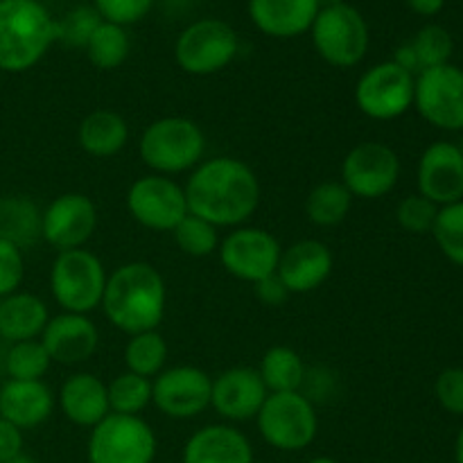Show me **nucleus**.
I'll list each match as a JSON object with an SVG mask.
<instances>
[{
	"mask_svg": "<svg viewBox=\"0 0 463 463\" xmlns=\"http://www.w3.org/2000/svg\"><path fill=\"white\" fill-rule=\"evenodd\" d=\"M184 190L190 215L229 231L249 224L262 199L256 172L233 156L203 158L190 172Z\"/></svg>",
	"mask_w": 463,
	"mask_h": 463,
	"instance_id": "f257e3e1",
	"label": "nucleus"
},
{
	"mask_svg": "<svg viewBox=\"0 0 463 463\" xmlns=\"http://www.w3.org/2000/svg\"><path fill=\"white\" fill-rule=\"evenodd\" d=\"M99 307L109 324L127 337L158 330L167 310L165 279L149 262H125L109 274Z\"/></svg>",
	"mask_w": 463,
	"mask_h": 463,
	"instance_id": "f03ea898",
	"label": "nucleus"
},
{
	"mask_svg": "<svg viewBox=\"0 0 463 463\" xmlns=\"http://www.w3.org/2000/svg\"><path fill=\"white\" fill-rule=\"evenodd\" d=\"M57 43V18L39 0H0V71L27 72Z\"/></svg>",
	"mask_w": 463,
	"mask_h": 463,
	"instance_id": "7ed1b4c3",
	"label": "nucleus"
},
{
	"mask_svg": "<svg viewBox=\"0 0 463 463\" xmlns=\"http://www.w3.org/2000/svg\"><path fill=\"white\" fill-rule=\"evenodd\" d=\"M138 154L149 172L175 179L206 158V134L193 118L163 116L145 127Z\"/></svg>",
	"mask_w": 463,
	"mask_h": 463,
	"instance_id": "20e7f679",
	"label": "nucleus"
},
{
	"mask_svg": "<svg viewBox=\"0 0 463 463\" xmlns=\"http://www.w3.org/2000/svg\"><path fill=\"white\" fill-rule=\"evenodd\" d=\"M107 279L104 262L86 247L59 251L50 267V292L61 312L90 315L102 306Z\"/></svg>",
	"mask_w": 463,
	"mask_h": 463,
	"instance_id": "39448f33",
	"label": "nucleus"
},
{
	"mask_svg": "<svg viewBox=\"0 0 463 463\" xmlns=\"http://www.w3.org/2000/svg\"><path fill=\"white\" fill-rule=\"evenodd\" d=\"M256 428L267 446L280 452H298L315 443L319 414L303 392L269 393L256 416Z\"/></svg>",
	"mask_w": 463,
	"mask_h": 463,
	"instance_id": "423d86ee",
	"label": "nucleus"
},
{
	"mask_svg": "<svg viewBox=\"0 0 463 463\" xmlns=\"http://www.w3.org/2000/svg\"><path fill=\"white\" fill-rule=\"evenodd\" d=\"M317 54L333 68H355L369 52V23L351 3L321 7L310 27Z\"/></svg>",
	"mask_w": 463,
	"mask_h": 463,
	"instance_id": "0eeeda50",
	"label": "nucleus"
},
{
	"mask_svg": "<svg viewBox=\"0 0 463 463\" xmlns=\"http://www.w3.org/2000/svg\"><path fill=\"white\" fill-rule=\"evenodd\" d=\"M240 52V36L222 18H199L175 41V61L193 77H211L229 68Z\"/></svg>",
	"mask_w": 463,
	"mask_h": 463,
	"instance_id": "6e6552de",
	"label": "nucleus"
},
{
	"mask_svg": "<svg viewBox=\"0 0 463 463\" xmlns=\"http://www.w3.org/2000/svg\"><path fill=\"white\" fill-rule=\"evenodd\" d=\"M158 439L143 416L109 414L89 437V463H154Z\"/></svg>",
	"mask_w": 463,
	"mask_h": 463,
	"instance_id": "1a4fd4ad",
	"label": "nucleus"
},
{
	"mask_svg": "<svg viewBox=\"0 0 463 463\" xmlns=\"http://www.w3.org/2000/svg\"><path fill=\"white\" fill-rule=\"evenodd\" d=\"M283 244L274 233L260 226L244 224L231 229L220 240L217 258L224 271L242 283L256 285L276 274Z\"/></svg>",
	"mask_w": 463,
	"mask_h": 463,
	"instance_id": "9d476101",
	"label": "nucleus"
},
{
	"mask_svg": "<svg viewBox=\"0 0 463 463\" xmlns=\"http://www.w3.org/2000/svg\"><path fill=\"white\" fill-rule=\"evenodd\" d=\"M416 77L398 63L380 61L366 68L355 84V107L371 120L389 122L414 107Z\"/></svg>",
	"mask_w": 463,
	"mask_h": 463,
	"instance_id": "9b49d317",
	"label": "nucleus"
},
{
	"mask_svg": "<svg viewBox=\"0 0 463 463\" xmlns=\"http://www.w3.org/2000/svg\"><path fill=\"white\" fill-rule=\"evenodd\" d=\"M401 156L380 140H364L348 149L342 161V184L353 199L375 202L392 193L401 179Z\"/></svg>",
	"mask_w": 463,
	"mask_h": 463,
	"instance_id": "f8f14e48",
	"label": "nucleus"
},
{
	"mask_svg": "<svg viewBox=\"0 0 463 463\" xmlns=\"http://www.w3.org/2000/svg\"><path fill=\"white\" fill-rule=\"evenodd\" d=\"M127 211L131 220L143 229L172 233L188 215V199L184 185L172 176L149 175L138 176L127 190Z\"/></svg>",
	"mask_w": 463,
	"mask_h": 463,
	"instance_id": "ddd939ff",
	"label": "nucleus"
},
{
	"mask_svg": "<svg viewBox=\"0 0 463 463\" xmlns=\"http://www.w3.org/2000/svg\"><path fill=\"white\" fill-rule=\"evenodd\" d=\"M414 109L437 129L463 131V68L443 63L419 72Z\"/></svg>",
	"mask_w": 463,
	"mask_h": 463,
	"instance_id": "4468645a",
	"label": "nucleus"
},
{
	"mask_svg": "<svg viewBox=\"0 0 463 463\" xmlns=\"http://www.w3.org/2000/svg\"><path fill=\"white\" fill-rule=\"evenodd\" d=\"M213 378L193 364L167 366L152 380V405L163 416L190 420L211 410Z\"/></svg>",
	"mask_w": 463,
	"mask_h": 463,
	"instance_id": "2eb2a0df",
	"label": "nucleus"
},
{
	"mask_svg": "<svg viewBox=\"0 0 463 463\" xmlns=\"http://www.w3.org/2000/svg\"><path fill=\"white\" fill-rule=\"evenodd\" d=\"M98 229V206L84 193L54 197L41 215V240L59 251L84 249Z\"/></svg>",
	"mask_w": 463,
	"mask_h": 463,
	"instance_id": "dca6fc26",
	"label": "nucleus"
},
{
	"mask_svg": "<svg viewBox=\"0 0 463 463\" xmlns=\"http://www.w3.org/2000/svg\"><path fill=\"white\" fill-rule=\"evenodd\" d=\"M267 396L269 392L260 373L251 366H231L213 378L211 407L222 420L231 425L256 420Z\"/></svg>",
	"mask_w": 463,
	"mask_h": 463,
	"instance_id": "f3484780",
	"label": "nucleus"
},
{
	"mask_svg": "<svg viewBox=\"0 0 463 463\" xmlns=\"http://www.w3.org/2000/svg\"><path fill=\"white\" fill-rule=\"evenodd\" d=\"M419 194L441 206L463 199V156L455 143L439 140L420 154L416 170Z\"/></svg>",
	"mask_w": 463,
	"mask_h": 463,
	"instance_id": "a211bd4d",
	"label": "nucleus"
},
{
	"mask_svg": "<svg viewBox=\"0 0 463 463\" xmlns=\"http://www.w3.org/2000/svg\"><path fill=\"white\" fill-rule=\"evenodd\" d=\"M39 339L52 364L77 366L95 355L99 346V330L89 315L59 312L50 317Z\"/></svg>",
	"mask_w": 463,
	"mask_h": 463,
	"instance_id": "6ab92c4d",
	"label": "nucleus"
},
{
	"mask_svg": "<svg viewBox=\"0 0 463 463\" xmlns=\"http://www.w3.org/2000/svg\"><path fill=\"white\" fill-rule=\"evenodd\" d=\"M333 267L335 256L328 244L307 238L283 249L276 276L289 294H310L330 279Z\"/></svg>",
	"mask_w": 463,
	"mask_h": 463,
	"instance_id": "aec40b11",
	"label": "nucleus"
},
{
	"mask_svg": "<svg viewBox=\"0 0 463 463\" xmlns=\"http://www.w3.org/2000/svg\"><path fill=\"white\" fill-rule=\"evenodd\" d=\"M57 393L43 380H7L0 387V419L18 430H34L52 416Z\"/></svg>",
	"mask_w": 463,
	"mask_h": 463,
	"instance_id": "412c9836",
	"label": "nucleus"
},
{
	"mask_svg": "<svg viewBox=\"0 0 463 463\" xmlns=\"http://www.w3.org/2000/svg\"><path fill=\"white\" fill-rule=\"evenodd\" d=\"M57 407L72 425L93 430L99 420L111 414L107 383L89 371L68 375L59 387Z\"/></svg>",
	"mask_w": 463,
	"mask_h": 463,
	"instance_id": "4be33fe9",
	"label": "nucleus"
},
{
	"mask_svg": "<svg viewBox=\"0 0 463 463\" xmlns=\"http://www.w3.org/2000/svg\"><path fill=\"white\" fill-rule=\"evenodd\" d=\"M319 9L317 0H249L247 5L256 30L269 39H297L306 34Z\"/></svg>",
	"mask_w": 463,
	"mask_h": 463,
	"instance_id": "5701e85b",
	"label": "nucleus"
},
{
	"mask_svg": "<svg viewBox=\"0 0 463 463\" xmlns=\"http://www.w3.org/2000/svg\"><path fill=\"white\" fill-rule=\"evenodd\" d=\"M184 463H253L251 441L231 423L199 428L184 446Z\"/></svg>",
	"mask_w": 463,
	"mask_h": 463,
	"instance_id": "b1692460",
	"label": "nucleus"
},
{
	"mask_svg": "<svg viewBox=\"0 0 463 463\" xmlns=\"http://www.w3.org/2000/svg\"><path fill=\"white\" fill-rule=\"evenodd\" d=\"M48 321V303L36 294L18 289L0 298V337L7 344L39 339Z\"/></svg>",
	"mask_w": 463,
	"mask_h": 463,
	"instance_id": "393cba45",
	"label": "nucleus"
},
{
	"mask_svg": "<svg viewBox=\"0 0 463 463\" xmlns=\"http://www.w3.org/2000/svg\"><path fill=\"white\" fill-rule=\"evenodd\" d=\"M77 143L89 156L111 158L129 143V125L113 109H95L77 127Z\"/></svg>",
	"mask_w": 463,
	"mask_h": 463,
	"instance_id": "a878e982",
	"label": "nucleus"
},
{
	"mask_svg": "<svg viewBox=\"0 0 463 463\" xmlns=\"http://www.w3.org/2000/svg\"><path fill=\"white\" fill-rule=\"evenodd\" d=\"M43 208L25 194L0 197V240L16 244L21 251L34 247L41 240Z\"/></svg>",
	"mask_w": 463,
	"mask_h": 463,
	"instance_id": "bb28decb",
	"label": "nucleus"
},
{
	"mask_svg": "<svg viewBox=\"0 0 463 463\" xmlns=\"http://www.w3.org/2000/svg\"><path fill=\"white\" fill-rule=\"evenodd\" d=\"M258 373L269 393L301 392L307 378V366L301 353L279 344V346L267 348L265 355L260 357Z\"/></svg>",
	"mask_w": 463,
	"mask_h": 463,
	"instance_id": "cd10ccee",
	"label": "nucleus"
},
{
	"mask_svg": "<svg viewBox=\"0 0 463 463\" xmlns=\"http://www.w3.org/2000/svg\"><path fill=\"white\" fill-rule=\"evenodd\" d=\"M353 202L355 199L342 181H321L307 193L303 211L307 222L317 229H335L351 215Z\"/></svg>",
	"mask_w": 463,
	"mask_h": 463,
	"instance_id": "c85d7f7f",
	"label": "nucleus"
},
{
	"mask_svg": "<svg viewBox=\"0 0 463 463\" xmlns=\"http://www.w3.org/2000/svg\"><path fill=\"white\" fill-rule=\"evenodd\" d=\"M167 357H170V348L158 330L129 335L122 351L127 371L147 380H154L161 371L167 369Z\"/></svg>",
	"mask_w": 463,
	"mask_h": 463,
	"instance_id": "c756f323",
	"label": "nucleus"
},
{
	"mask_svg": "<svg viewBox=\"0 0 463 463\" xmlns=\"http://www.w3.org/2000/svg\"><path fill=\"white\" fill-rule=\"evenodd\" d=\"M86 57L93 63L98 71H116L122 63L129 59L131 52V39L127 27L113 25V23L102 21L98 25V30L90 34L89 43L84 48Z\"/></svg>",
	"mask_w": 463,
	"mask_h": 463,
	"instance_id": "7c9ffc66",
	"label": "nucleus"
},
{
	"mask_svg": "<svg viewBox=\"0 0 463 463\" xmlns=\"http://www.w3.org/2000/svg\"><path fill=\"white\" fill-rule=\"evenodd\" d=\"M107 392L111 414L140 416L152 405V380L131 371H122L111 378V383H107Z\"/></svg>",
	"mask_w": 463,
	"mask_h": 463,
	"instance_id": "2f4dec72",
	"label": "nucleus"
},
{
	"mask_svg": "<svg viewBox=\"0 0 463 463\" xmlns=\"http://www.w3.org/2000/svg\"><path fill=\"white\" fill-rule=\"evenodd\" d=\"M50 366H52V360L41 339L9 344L7 360H5L7 380H43Z\"/></svg>",
	"mask_w": 463,
	"mask_h": 463,
	"instance_id": "473e14b6",
	"label": "nucleus"
},
{
	"mask_svg": "<svg viewBox=\"0 0 463 463\" xmlns=\"http://www.w3.org/2000/svg\"><path fill=\"white\" fill-rule=\"evenodd\" d=\"M175 244L190 258H208L220 249V229L197 215H185L172 231Z\"/></svg>",
	"mask_w": 463,
	"mask_h": 463,
	"instance_id": "72a5a7b5",
	"label": "nucleus"
},
{
	"mask_svg": "<svg viewBox=\"0 0 463 463\" xmlns=\"http://www.w3.org/2000/svg\"><path fill=\"white\" fill-rule=\"evenodd\" d=\"M432 235L443 256L452 265L463 267V199L450 206L439 208Z\"/></svg>",
	"mask_w": 463,
	"mask_h": 463,
	"instance_id": "f704fd0d",
	"label": "nucleus"
},
{
	"mask_svg": "<svg viewBox=\"0 0 463 463\" xmlns=\"http://www.w3.org/2000/svg\"><path fill=\"white\" fill-rule=\"evenodd\" d=\"M410 43L411 48H414L416 59H419L420 72L428 71V68H437V66H443V63H450L452 52H455V41H452V34L441 25L420 27Z\"/></svg>",
	"mask_w": 463,
	"mask_h": 463,
	"instance_id": "c9c22d12",
	"label": "nucleus"
},
{
	"mask_svg": "<svg viewBox=\"0 0 463 463\" xmlns=\"http://www.w3.org/2000/svg\"><path fill=\"white\" fill-rule=\"evenodd\" d=\"M102 23L93 5H77L61 18H57V43L68 45L72 50H84L90 34Z\"/></svg>",
	"mask_w": 463,
	"mask_h": 463,
	"instance_id": "e433bc0d",
	"label": "nucleus"
},
{
	"mask_svg": "<svg viewBox=\"0 0 463 463\" xmlns=\"http://www.w3.org/2000/svg\"><path fill=\"white\" fill-rule=\"evenodd\" d=\"M439 206L430 202L423 194H407L396 206V222L402 231L411 235L432 233L434 222H437Z\"/></svg>",
	"mask_w": 463,
	"mask_h": 463,
	"instance_id": "4c0bfd02",
	"label": "nucleus"
},
{
	"mask_svg": "<svg viewBox=\"0 0 463 463\" xmlns=\"http://www.w3.org/2000/svg\"><path fill=\"white\" fill-rule=\"evenodd\" d=\"M154 5L156 0H93V7L99 18L120 27H129L143 21L152 12Z\"/></svg>",
	"mask_w": 463,
	"mask_h": 463,
	"instance_id": "58836bf2",
	"label": "nucleus"
},
{
	"mask_svg": "<svg viewBox=\"0 0 463 463\" xmlns=\"http://www.w3.org/2000/svg\"><path fill=\"white\" fill-rule=\"evenodd\" d=\"M25 279V258L16 244L0 240V298L18 292Z\"/></svg>",
	"mask_w": 463,
	"mask_h": 463,
	"instance_id": "ea45409f",
	"label": "nucleus"
},
{
	"mask_svg": "<svg viewBox=\"0 0 463 463\" xmlns=\"http://www.w3.org/2000/svg\"><path fill=\"white\" fill-rule=\"evenodd\" d=\"M434 396L448 414L463 416V369L450 366L441 371L434 383Z\"/></svg>",
	"mask_w": 463,
	"mask_h": 463,
	"instance_id": "a19ab883",
	"label": "nucleus"
},
{
	"mask_svg": "<svg viewBox=\"0 0 463 463\" xmlns=\"http://www.w3.org/2000/svg\"><path fill=\"white\" fill-rule=\"evenodd\" d=\"M253 294H256L258 301L267 307L285 306V301L292 297V294L285 289V285L280 283V279L276 274L269 276V279H262L260 283L253 285Z\"/></svg>",
	"mask_w": 463,
	"mask_h": 463,
	"instance_id": "79ce46f5",
	"label": "nucleus"
},
{
	"mask_svg": "<svg viewBox=\"0 0 463 463\" xmlns=\"http://www.w3.org/2000/svg\"><path fill=\"white\" fill-rule=\"evenodd\" d=\"M23 446H25L23 430H18L9 420L0 419V461H7L23 455Z\"/></svg>",
	"mask_w": 463,
	"mask_h": 463,
	"instance_id": "37998d69",
	"label": "nucleus"
},
{
	"mask_svg": "<svg viewBox=\"0 0 463 463\" xmlns=\"http://www.w3.org/2000/svg\"><path fill=\"white\" fill-rule=\"evenodd\" d=\"M407 7L411 9L419 16H437L443 7H446V0H405Z\"/></svg>",
	"mask_w": 463,
	"mask_h": 463,
	"instance_id": "c03bdc74",
	"label": "nucleus"
},
{
	"mask_svg": "<svg viewBox=\"0 0 463 463\" xmlns=\"http://www.w3.org/2000/svg\"><path fill=\"white\" fill-rule=\"evenodd\" d=\"M455 459L457 463H463V425L457 434V443H455Z\"/></svg>",
	"mask_w": 463,
	"mask_h": 463,
	"instance_id": "a18cd8bd",
	"label": "nucleus"
},
{
	"mask_svg": "<svg viewBox=\"0 0 463 463\" xmlns=\"http://www.w3.org/2000/svg\"><path fill=\"white\" fill-rule=\"evenodd\" d=\"M7 348H9V344L5 342L3 337H0V378L5 375V360H7Z\"/></svg>",
	"mask_w": 463,
	"mask_h": 463,
	"instance_id": "49530a36",
	"label": "nucleus"
},
{
	"mask_svg": "<svg viewBox=\"0 0 463 463\" xmlns=\"http://www.w3.org/2000/svg\"><path fill=\"white\" fill-rule=\"evenodd\" d=\"M0 463H36L34 459H32V457H27L25 452H23V455H18V457H14V459H7V461H0Z\"/></svg>",
	"mask_w": 463,
	"mask_h": 463,
	"instance_id": "de8ad7c7",
	"label": "nucleus"
},
{
	"mask_svg": "<svg viewBox=\"0 0 463 463\" xmlns=\"http://www.w3.org/2000/svg\"><path fill=\"white\" fill-rule=\"evenodd\" d=\"M307 463H339V461L333 459V457H315V459H310Z\"/></svg>",
	"mask_w": 463,
	"mask_h": 463,
	"instance_id": "09e8293b",
	"label": "nucleus"
},
{
	"mask_svg": "<svg viewBox=\"0 0 463 463\" xmlns=\"http://www.w3.org/2000/svg\"><path fill=\"white\" fill-rule=\"evenodd\" d=\"M319 7H330V5H339V3H346V0H317Z\"/></svg>",
	"mask_w": 463,
	"mask_h": 463,
	"instance_id": "8fccbe9b",
	"label": "nucleus"
},
{
	"mask_svg": "<svg viewBox=\"0 0 463 463\" xmlns=\"http://www.w3.org/2000/svg\"><path fill=\"white\" fill-rule=\"evenodd\" d=\"M457 147H459V152H461V156H463V140H461L459 145H457Z\"/></svg>",
	"mask_w": 463,
	"mask_h": 463,
	"instance_id": "3c124183",
	"label": "nucleus"
}]
</instances>
